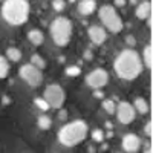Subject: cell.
Instances as JSON below:
<instances>
[{"instance_id": "8", "label": "cell", "mask_w": 153, "mask_h": 153, "mask_svg": "<svg viewBox=\"0 0 153 153\" xmlns=\"http://www.w3.org/2000/svg\"><path fill=\"white\" fill-rule=\"evenodd\" d=\"M107 80H109V74L104 69H94L86 76L87 86L91 89H95V91H98V89H101L103 86H106Z\"/></svg>"}, {"instance_id": "13", "label": "cell", "mask_w": 153, "mask_h": 153, "mask_svg": "<svg viewBox=\"0 0 153 153\" xmlns=\"http://www.w3.org/2000/svg\"><path fill=\"white\" fill-rule=\"evenodd\" d=\"M150 12H152V3L150 2H143L136 8V17L139 20H146L147 17H150Z\"/></svg>"}, {"instance_id": "20", "label": "cell", "mask_w": 153, "mask_h": 153, "mask_svg": "<svg viewBox=\"0 0 153 153\" xmlns=\"http://www.w3.org/2000/svg\"><path fill=\"white\" fill-rule=\"evenodd\" d=\"M31 65L32 66H35L37 69H45L46 68V63H45V60L40 57V55H37V54H34L32 57H31Z\"/></svg>"}, {"instance_id": "21", "label": "cell", "mask_w": 153, "mask_h": 153, "mask_svg": "<svg viewBox=\"0 0 153 153\" xmlns=\"http://www.w3.org/2000/svg\"><path fill=\"white\" fill-rule=\"evenodd\" d=\"M103 109L107 112V113H115V110H117V106H115V103L112 100H104L103 101Z\"/></svg>"}, {"instance_id": "6", "label": "cell", "mask_w": 153, "mask_h": 153, "mask_svg": "<svg viewBox=\"0 0 153 153\" xmlns=\"http://www.w3.org/2000/svg\"><path fill=\"white\" fill-rule=\"evenodd\" d=\"M43 100L48 103L49 107H54V109H61L63 104H65V100H66V94L63 91V87L60 84H49L45 89V94H43Z\"/></svg>"}, {"instance_id": "23", "label": "cell", "mask_w": 153, "mask_h": 153, "mask_svg": "<svg viewBox=\"0 0 153 153\" xmlns=\"http://www.w3.org/2000/svg\"><path fill=\"white\" fill-rule=\"evenodd\" d=\"M52 6L55 11H63L66 6V2L65 0H52Z\"/></svg>"}, {"instance_id": "29", "label": "cell", "mask_w": 153, "mask_h": 153, "mask_svg": "<svg viewBox=\"0 0 153 153\" xmlns=\"http://www.w3.org/2000/svg\"><path fill=\"white\" fill-rule=\"evenodd\" d=\"M115 5H117V6H124L126 0H115Z\"/></svg>"}, {"instance_id": "14", "label": "cell", "mask_w": 153, "mask_h": 153, "mask_svg": "<svg viewBox=\"0 0 153 153\" xmlns=\"http://www.w3.org/2000/svg\"><path fill=\"white\" fill-rule=\"evenodd\" d=\"M28 38H29V42L35 46H40L43 42H45V35L42 31H38V29H31L28 32Z\"/></svg>"}, {"instance_id": "32", "label": "cell", "mask_w": 153, "mask_h": 153, "mask_svg": "<svg viewBox=\"0 0 153 153\" xmlns=\"http://www.w3.org/2000/svg\"><path fill=\"white\" fill-rule=\"evenodd\" d=\"M69 2H75V0H69Z\"/></svg>"}, {"instance_id": "30", "label": "cell", "mask_w": 153, "mask_h": 153, "mask_svg": "<svg viewBox=\"0 0 153 153\" xmlns=\"http://www.w3.org/2000/svg\"><path fill=\"white\" fill-rule=\"evenodd\" d=\"M66 117H68L66 112H65V110H61V112H60V120H66Z\"/></svg>"}, {"instance_id": "25", "label": "cell", "mask_w": 153, "mask_h": 153, "mask_svg": "<svg viewBox=\"0 0 153 153\" xmlns=\"http://www.w3.org/2000/svg\"><path fill=\"white\" fill-rule=\"evenodd\" d=\"M92 138L95 139V141H98V143H101V141H103V139H104V133H103V130H94L92 132Z\"/></svg>"}, {"instance_id": "16", "label": "cell", "mask_w": 153, "mask_h": 153, "mask_svg": "<svg viewBox=\"0 0 153 153\" xmlns=\"http://www.w3.org/2000/svg\"><path fill=\"white\" fill-rule=\"evenodd\" d=\"M133 109L135 110H138L139 113H147L149 112V104H147V101L144 100V98H141V97H138V98H135V104H133Z\"/></svg>"}, {"instance_id": "7", "label": "cell", "mask_w": 153, "mask_h": 153, "mask_svg": "<svg viewBox=\"0 0 153 153\" xmlns=\"http://www.w3.org/2000/svg\"><path fill=\"white\" fill-rule=\"evenodd\" d=\"M22 80H25L31 87H38L43 81V74L40 69H37L35 66H32L31 63L29 65H23L19 71Z\"/></svg>"}, {"instance_id": "22", "label": "cell", "mask_w": 153, "mask_h": 153, "mask_svg": "<svg viewBox=\"0 0 153 153\" xmlns=\"http://www.w3.org/2000/svg\"><path fill=\"white\" fill-rule=\"evenodd\" d=\"M80 74H81V69L78 66H69L66 69V75L68 76H78Z\"/></svg>"}, {"instance_id": "1", "label": "cell", "mask_w": 153, "mask_h": 153, "mask_svg": "<svg viewBox=\"0 0 153 153\" xmlns=\"http://www.w3.org/2000/svg\"><path fill=\"white\" fill-rule=\"evenodd\" d=\"M115 72L123 80H135L143 72V61L133 49H124L115 60Z\"/></svg>"}, {"instance_id": "15", "label": "cell", "mask_w": 153, "mask_h": 153, "mask_svg": "<svg viewBox=\"0 0 153 153\" xmlns=\"http://www.w3.org/2000/svg\"><path fill=\"white\" fill-rule=\"evenodd\" d=\"M141 61H144V65L147 66V69H152V66H153V49H152L150 45L144 48V51H143V60Z\"/></svg>"}, {"instance_id": "27", "label": "cell", "mask_w": 153, "mask_h": 153, "mask_svg": "<svg viewBox=\"0 0 153 153\" xmlns=\"http://www.w3.org/2000/svg\"><path fill=\"white\" fill-rule=\"evenodd\" d=\"M126 42L129 43V45H132V46H133V45H136V40H135V38H133L132 35H127V38H126Z\"/></svg>"}, {"instance_id": "5", "label": "cell", "mask_w": 153, "mask_h": 153, "mask_svg": "<svg viewBox=\"0 0 153 153\" xmlns=\"http://www.w3.org/2000/svg\"><path fill=\"white\" fill-rule=\"evenodd\" d=\"M98 16H100L101 23H103L110 32L118 34L120 31H123V20H121V17L118 16V12L115 11L113 6H110V5H103V6L98 9Z\"/></svg>"}, {"instance_id": "28", "label": "cell", "mask_w": 153, "mask_h": 153, "mask_svg": "<svg viewBox=\"0 0 153 153\" xmlns=\"http://www.w3.org/2000/svg\"><path fill=\"white\" fill-rule=\"evenodd\" d=\"M94 97H95V98H103L104 95H103V92H101V91H95V92H94Z\"/></svg>"}, {"instance_id": "3", "label": "cell", "mask_w": 153, "mask_h": 153, "mask_svg": "<svg viewBox=\"0 0 153 153\" xmlns=\"http://www.w3.org/2000/svg\"><path fill=\"white\" fill-rule=\"evenodd\" d=\"M89 127L86 121L83 120H75L74 123H69L66 126H63L58 132V141L66 146V147H74L76 144L83 143L86 139Z\"/></svg>"}, {"instance_id": "2", "label": "cell", "mask_w": 153, "mask_h": 153, "mask_svg": "<svg viewBox=\"0 0 153 153\" xmlns=\"http://www.w3.org/2000/svg\"><path fill=\"white\" fill-rule=\"evenodd\" d=\"M2 16L11 26H20L29 17L28 0H5L2 6Z\"/></svg>"}, {"instance_id": "4", "label": "cell", "mask_w": 153, "mask_h": 153, "mask_svg": "<svg viewBox=\"0 0 153 153\" xmlns=\"http://www.w3.org/2000/svg\"><path fill=\"white\" fill-rule=\"evenodd\" d=\"M72 22L68 17H57L51 23V37L57 46H66L71 42Z\"/></svg>"}, {"instance_id": "18", "label": "cell", "mask_w": 153, "mask_h": 153, "mask_svg": "<svg viewBox=\"0 0 153 153\" xmlns=\"http://www.w3.org/2000/svg\"><path fill=\"white\" fill-rule=\"evenodd\" d=\"M37 126L40 127L42 130H48V129H51V126H52V120H51L48 115H42V117L37 118Z\"/></svg>"}, {"instance_id": "31", "label": "cell", "mask_w": 153, "mask_h": 153, "mask_svg": "<svg viewBox=\"0 0 153 153\" xmlns=\"http://www.w3.org/2000/svg\"><path fill=\"white\" fill-rule=\"evenodd\" d=\"M144 153H153V150H152V146H147V149H146V152Z\"/></svg>"}, {"instance_id": "24", "label": "cell", "mask_w": 153, "mask_h": 153, "mask_svg": "<svg viewBox=\"0 0 153 153\" xmlns=\"http://www.w3.org/2000/svg\"><path fill=\"white\" fill-rule=\"evenodd\" d=\"M34 103H35V106H38V107H40L42 110H48V109H49L48 103H46V101H45L43 98H35V101H34Z\"/></svg>"}, {"instance_id": "19", "label": "cell", "mask_w": 153, "mask_h": 153, "mask_svg": "<svg viewBox=\"0 0 153 153\" xmlns=\"http://www.w3.org/2000/svg\"><path fill=\"white\" fill-rule=\"evenodd\" d=\"M9 72V63L5 57H0V78H6Z\"/></svg>"}, {"instance_id": "26", "label": "cell", "mask_w": 153, "mask_h": 153, "mask_svg": "<svg viewBox=\"0 0 153 153\" xmlns=\"http://www.w3.org/2000/svg\"><path fill=\"white\" fill-rule=\"evenodd\" d=\"M144 132H146V135H147V136H152V135H153V124H152V121H149V123L146 124Z\"/></svg>"}, {"instance_id": "10", "label": "cell", "mask_w": 153, "mask_h": 153, "mask_svg": "<svg viewBox=\"0 0 153 153\" xmlns=\"http://www.w3.org/2000/svg\"><path fill=\"white\" fill-rule=\"evenodd\" d=\"M141 147V139H139L136 135L129 133L123 138V150L127 153H136Z\"/></svg>"}, {"instance_id": "9", "label": "cell", "mask_w": 153, "mask_h": 153, "mask_svg": "<svg viewBox=\"0 0 153 153\" xmlns=\"http://www.w3.org/2000/svg\"><path fill=\"white\" fill-rule=\"evenodd\" d=\"M115 112L118 115L120 123H123V124H130L135 118V109L130 103H127V101H121Z\"/></svg>"}, {"instance_id": "12", "label": "cell", "mask_w": 153, "mask_h": 153, "mask_svg": "<svg viewBox=\"0 0 153 153\" xmlns=\"http://www.w3.org/2000/svg\"><path fill=\"white\" fill-rule=\"evenodd\" d=\"M97 9V2L95 0H81L78 5V12L81 16H91Z\"/></svg>"}, {"instance_id": "11", "label": "cell", "mask_w": 153, "mask_h": 153, "mask_svg": "<svg viewBox=\"0 0 153 153\" xmlns=\"http://www.w3.org/2000/svg\"><path fill=\"white\" fill-rule=\"evenodd\" d=\"M87 34H89V38H91V42L94 45H103L107 38V32L101 26H91Z\"/></svg>"}, {"instance_id": "17", "label": "cell", "mask_w": 153, "mask_h": 153, "mask_svg": "<svg viewBox=\"0 0 153 153\" xmlns=\"http://www.w3.org/2000/svg\"><path fill=\"white\" fill-rule=\"evenodd\" d=\"M22 58V51L17 48H8L6 49V60L9 61H20Z\"/></svg>"}]
</instances>
